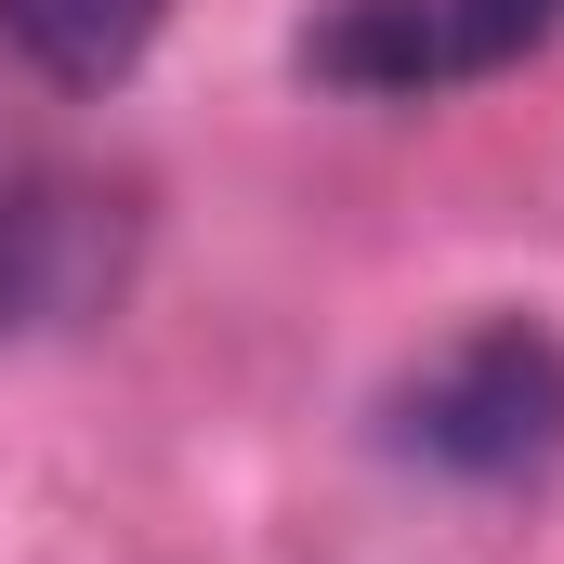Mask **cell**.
<instances>
[{"label":"cell","instance_id":"cell-1","mask_svg":"<svg viewBox=\"0 0 564 564\" xmlns=\"http://www.w3.org/2000/svg\"><path fill=\"white\" fill-rule=\"evenodd\" d=\"M394 446L459 473V486H525L564 459V328L486 315L394 394Z\"/></svg>","mask_w":564,"mask_h":564},{"label":"cell","instance_id":"cell-2","mask_svg":"<svg viewBox=\"0 0 564 564\" xmlns=\"http://www.w3.org/2000/svg\"><path fill=\"white\" fill-rule=\"evenodd\" d=\"M564 26V0H328L302 26V66L328 93H459V79H499L525 66Z\"/></svg>","mask_w":564,"mask_h":564},{"label":"cell","instance_id":"cell-3","mask_svg":"<svg viewBox=\"0 0 564 564\" xmlns=\"http://www.w3.org/2000/svg\"><path fill=\"white\" fill-rule=\"evenodd\" d=\"M0 26H13V53H26L40 79L93 93V79H119L144 40L171 26V0H0Z\"/></svg>","mask_w":564,"mask_h":564}]
</instances>
